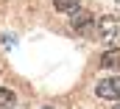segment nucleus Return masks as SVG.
I'll use <instances>...</instances> for the list:
<instances>
[{
	"label": "nucleus",
	"mask_w": 120,
	"mask_h": 109,
	"mask_svg": "<svg viewBox=\"0 0 120 109\" xmlns=\"http://www.w3.org/2000/svg\"><path fill=\"white\" fill-rule=\"evenodd\" d=\"M78 6H81V0H53V8L56 11H67V14L75 11Z\"/></svg>",
	"instance_id": "nucleus-5"
},
{
	"label": "nucleus",
	"mask_w": 120,
	"mask_h": 109,
	"mask_svg": "<svg viewBox=\"0 0 120 109\" xmlns=\"http://www.w3.org/2000/svg\"><path fill=\"white\" fill-rule=\"evenodd\" d=\"M92 23V14L90 11H84V8H75V11H70V28L73 31H78V34H84Z\"/></svg>",
	"instance_id": "nucleus-3"
},
{
	"label": "nucleus",
	"mask_w": 120,
	"mask_h": 109,
	"mask_svg": "<svg viewBox=\"0 0 120 109\" xmlns=\"http://www.w3.org/2000/svg\"><path fill=\"white\" fill-rule=\"evenodd\" d=\"M115 109H120V106H115Z\"/></svg>",
	"instance_id": "nucleus-8"
},
{
	"label": "nucleus",
	"mask_w": 120,
	"mask_h": 109,
	"mask_svg": "<svg viewBox=\"0 0 120 109\" xmlns=\"http://www.w3.org/2000/svg\"><path fill=\"white\" fill-rule=\"evenodd\" d=\"M98 39L106 42V45H115V42L120 39V20L117 17L106 14V17L98 20Z\"/></svg>",
	"instance_id": "nucleus-1"
},
{
	"label": "nucleus",
	"mask_w": 120,
	"mask_h": 109,
	"mask_svg": "<svg viewBox=\"0 0 120 109\" xmlns=\"http://www.w3.org/2000/svg\"><path fill=\"white\" fill-rule=\"evenodd\" d=\"M101 67H106V70L120 67V51H117V48H112V51H106V53L101 56Z\"/></svg>",
	"instance_id": "nucleus-4"
},
{
	"label": "nucleus",
	"mask_w": 120,
	"mask_h": 109,
	"mask_svg": "<svg viewBox=\"0 0 120 109\" xmlns=\"http://www.w3.org/2000/svg\"><path fill=\"white\" fill-rule=\"evenodd\" d=\"M42 109H50V106H42Z\"/></svg>",
	"instance_id": "nucleus-7"
},
{
	"label": "nucleus",
	"mask_w": 120,
	"mask_h": 109,
	"mask_svg": "<svg viewBox=\"0 0 120 109\" xmlns=\"http://www.w3.org/2000/svg\"><path fill=\"white\" fill-rule=\"evenodd\" d=\"M14 104V92L11 90H0V109H8Z\"/></svg>",
	"instance_id": "nucleus-6"
},
{
	"label": "nucleus",
	"mask_w": 120,
	"mask_h": 109,
	"mask_svg": "<svg viewBox=\"0 0 120 109\" xmlns=\"http://www.w3.org/2000/svg\"><path fill=\"white\" fill-rule=\"evenodd\" d=\"M95 95L103 98V101H120V78H103V81L95 87Z\"/></svg>",
	"instance_id": "nucleus-2"
}]
</instances>
